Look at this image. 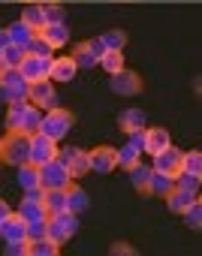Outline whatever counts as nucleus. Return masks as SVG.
<instances>
[{
	"instance_id": "32",
	"label": "nucleus",
	"mask_w": 202,
	"mask_h": 256,
	"mask_svg": "<svg viewBox=\"0 0 202 256\" xmlns=\"http://www.w3.org/2000/svg\"><path fill=\"white\" fill-rule=\"evenodd\" d=\"M22 22L24 24H30L36 34L46 28V16H42V6H36V4H30V6H24V16H22Z\"/></svg>"
},
{
	"instance_id": "29",
	"label": "nucleus",
	"mask_w": 202,
	"mask_h": 256,
	"mask_svg": "<svg viewBox=\"0 0 202 256\" xmlns=\"http://www.w3.org/2000/svg\"><path fill=\"white\" fill-rule=\"evenodd\" d=\"M103 46H106V52H124V46H127V34L121 30V28H112V30H106L103 36Z\"/></svg>"
},
{
	"instance_id": "46",
	"label": "nucleus",
	"mask_w": 202,
	"mask_h": 256,
	"mask_svg": "<svg viewBox=\"0 0 202 256\" xmlns=\"http://www.w3.org/2000/svg\"><path fill=\"white\" fill-rule=\"evenodd\" d=\"M6 72V64H4V52H0V76Z\"/></svg>"
},
{
	"instance_id": "22",
	"label": "nucleus",
	"mask_w": 202,
	"mask_h": 256,
	"mask_svg": "<svg viewBox=\"0 0 202 256\" xmlns=\"http://www.w3.org/2000/svg\"><path fill=\"white\" fill-rule=\"evenodd\" d=\"M64 244L52 241L48 235L46 238H28V256H58Z\"/></svg>"
},
{
	"instance_id": "45",
	"label": "nucleus",
	"mask_w": 202,
	"mask_h": 256,
	"mask_svg": "<svg viewBox=\"0 0 202 256\" xmlns=\"http://www.w3.org/2000/svg\"><path fill=\"white\" fill-rule=\"evenodd\" d=\"M24 4H36V6H46V4H58V0H24Z\"/></svg>"
},
{
	"instance_id": "34",
	"label": "nucleus",
	"mask_w": 202,
	"mask_h": 256,
	"mask_svg": "<svg viewBox=\"0 0 202 256\" xmlns=\"http://www.w3.org/2000/svg\"><path fill=\"white\" fill-rule=\"evenodd\" d=\"M181 172H187V175H202V154H199V151L181 154Z\"/></svg>"
},
{
	"instance_id": "39",
	"label": "nucleus",
	"mask_w": 202,
	"mask_h": 256,
	"mask_svg": "<svg viewBox=\"0 0 202 256\" xmlns=\"http://www.w3.org/2000/svg\"><path fill=\"white\" fill-rule=\"evenodd\" d=\"M109 253L112 256H136L139 250L133 244H127V241H115V244H109Z\"/></svg>"
},
{
	"instance_id": "26",
	"label": "nucleus",
	"mask_w": 202,
	"mask_h": 256,
	"mask_svg": "<svg viewBox=\"0 0 202 256\" xmlns=\"http://www.w3.org/2000/svg\"><path fill=\"white\" fill-rule=\"evenodd\" d=\"M84 208H88V193H84L78 184H70V187H66V211L82 214Z\"/></svg>"
},
{
	"instance_id": "24",
	"label": "nucleus",
	"mask_w": 202,
	"mask_h": 256,
	"mask_svg": "<svg viewBox=\"0 0 202 256\" xmlns=\"http://www.w3.org/2000/svg\"><path fill=\"white\" fill-rule=\"evenodd\" d=\"M0 100L4 102H22L28 100V82H0Z\"/></svg>"
},
{
	"instance_id": "1",
	"label": "nucleus",
	"mask_w": 202,
	"mask_h": 256,
	"mask_svg": "<svg viewBox=\"0 0 202 256\" xmlns=\"http://www.w3.org/2000/svg\"><path fill=\"white\" fill-rule=\"evenodd\" d=\"M40 120H42V112L36 106H30L28 100L22 102H10V112H6V130H18V133H40Z\"/></svg>"
},
{
	"instance_id": "27",
	"label": "nucleus",
	"mask_w": 202,
	"mask_h": 256,
	"mask_svg": "<svg viewBox=\"0 0 202 256\" xmlns=\"http://www.w3.org/2000/svg\"><path fill=\"white\" fill-rule=\"evenodd\" d=\"M181 217H184V226H187V229H193V232L202 229V202H199V196L181 211Z\"/></svg>"
},
{
	"instance_id": "17",
	"label": "nucleus",
	"mask_w": 202,
	"mask_h": 256,
	"mask_svg": "<svg viewBox=\"0 0 202 256\" xmlns=\"http://www.w3.org/2000/svg\"><path fill=\"white\" fill-rule=\"evenodd\" d=\"M76 72H78V66H76V60L66 54V58H54V60H52L48 78H52V82H72Z\"/></svg>"
},
{
	"instance_id": "44",
	"label": "nucleus",
	"mask_w": 202,
	"mask_h": 256,
	"mask_svg": "<svg viewBox=\"0 0 202 256\" xmlns=\"http://www.w3.org/2000/svg\"><path fill=\"white\" fill-rule=\"evenodd\" d=\"M6 46H10V30L4 28V30H0V52H4Z\"/></svg>"
},
{
	"instance_id": "5",
	"label": "nucleus",
	"mask_w": 202,
	"mask_h": 256,
	"mask_svg": "<svg viewBox=\"0 0 202 256\" xmlns=\"http://www.w3.org/2000/svg\"><path fill=\"white\" fill-rule=\"evenodd\" d=\"M76 232H78V214H72V211H58V214L48 217V232H46V235H48L52 241L66 244Z\"/></svg>"
},
{
	"instance_id": "18",
	"label": "nucleus",
	"mask_w": 202,
	"mask_h": 256,
	"mask_svg": "<svg viewBox=\"0 0 202 256\" xmlns=\"http://www.w3.org/2000/svg\"><path fill=\"white\" fill-rule=\"evenodd\" d=\"M18 214H22L28 223L48 220V208H46V202H42V199H28V196H22V208H18Z\"/></svg>"
},
{
	"instance_id": "35",
	"label": "nucleus",
	"mask_w": 202,
	"mask_h": 256,
	"mask_svg": "<svg viewBox=\"0 0 202 256\" xmlns=\"http://www.w3.org/2000/svg\"><path fill=\"white\" fill-rule=\"evenodd\" d=\"M139 160H142V151H136L133 145H124V148L118 151V166H121L124 172H127L130 166H136Z\"/></svg>"
},
{
	"instance_id": "6",
	"label": "nucleus",
	"mask_w": 202,
	"mask_h": 256,
	"mask_svg": "<svg viewBox=\"0 0 202 256\" xmlns=\"http://www.w3.org/2000/svg\"><path fill=\"white\" fill-rule=\"evenodd\" d=\"M106 54V46H103V40L100 36H94V40H84V42H76L72 46V60H76V66L78 70H90V66H96L100 64V58Z\"/></svg>"
},
{
	"instance_id": "38",
	"label": "nucleus",
	"mask_w": 202,
	"mask_h": 256,
	"mask_svg": "<svg viewBox=\"0 0 202 256\" xmlns=\"http://www.w3.org/2000/svg\"><path fill=\"white\" fill-rule=\"evenodd\" d=\"M52 52H54V48H52L40 34H36V36H34V42L28 46V54H34V58H52Z\"/></svg>"
},
{
	"instance_id": "11",
	"label": "nucleus",
	"mask_w": 202,
	"mask_h": 256,
	"mask_svg": "<svg viewBox=\"0 0 202 256\" xmlns=\"http://www.w3.org/2000/svg\"><path fill=\"white\" fill-rule=\"evenodd\" d=\"M58 160L70 169L72 178H82L90 172V163H88V151L82 148H58Z\"/></svg>"
},
{
	"instance_id": "13",
	"label": "nucleus",
	"mask_w": 202,
	"mask_h": 256,
	"mask_svg": "<svg viewBox=\"0 0 202 256\" xmlns=\"http://www.w3.org/2000/svg\"><path fill=\"white\" fill-rule=\"evenodd\" d=\"M154 172H163V175H169V178H175L178 172H181V151L178 148H163L160 154H154V166H151Z\"/></svg>"
},
{
	"instance_id": "8",
	"label": "nucleus",
	"mask_w": 202,
	"mask_h": 256,
	"mask_svg": "<svg viewBox=\"0 0 202 256\" xmlns=\"http://www.w3.org/2000/svg\"><path fill=\"white\" fill-rule=\"evenodd\" d=\"M88 163H90V172H96V175H112L118 169V148L96 145L88 151Z\"/></svg>"
},
{
	"instance_id": "16",
	"label": "nucleus",
	"mask_w": 202,
	"mask_h": 256,
	"mask_svg": "<svg viewBox=\"0 0 202 256\" xmlns=\"http://www.w3.org/2000/svg\"><path fill=\"white\" fill-rule=\"evenodd\" d=\"M172 139H169V130H163V126H148L145 130V154H160L163 148H169Z\"/></svg>"
},
{
	"instance_id": "23",
	"label": "nucleus",
	"mask_w": 202,
	"mask_h": 256,
	"mask_svg": "<svg viewBox=\"0 0 202 256\" xmlns=\"http://www.w3.org/2000/svg\"><path fill=\"white\" fill-rule=\"evenodd\" d=\"M40 36H42L52 48H64V46L70 42V30H66V24H46V28L40 30Z\"/></svg>"
},
{
	"instance_id": "31",
	"label": "nucleus",
	"mask_w": 202,
	"mask_h": 256,
	"mask_svg": "<svg viewBox=\"0 0 202 256\" xmlns=\"http://www.w3.org/2000/svg\"><path fill=\"white\" fill-rule=\"evenodd\" d=\"M100 66L106 70V76H115L124 70V52H106L103 58H100Z\"/></svg>"
},
{
	"instance_id": "20",
	"label": "nucleus",
	"mask_w": 202,
	"mask_h": 256,
	"mask_svg": "<svg viewBox=\"0 0 202 256\" xmlns=\"http://www.w3.org/2000/svg\"><path fill=\"white\" fill-rule=\"evenodd\" d=\"M127 175H130V184L136 187V193H139V196H148V181H151V166H145V163L139 160L136 166H130V169H127Z\"/></svg>"
},
{
	"instance_id": "42",
	"label": "nucleus",
	"mask_w": 202,
	"mask_h": 256,
	"mask_svg": "<svg viewBox=\"0 0 202 256\" xmlns=\"http://www.w3.org/2000/svg\"><path fill=\"white\" fill-rule=\"evenodd\" d=\"M127 145H133L136 151H142L145 154V130H139V133H130V142Z\"/></svg>"
},
{
	"instance_id": "28",
	"label": "nucleus",
	"mask_w": 202,
	"mask_h": 256,
	"mask_svg": "<svg viewBox=\"0 0 202 256\" xmlns=\"http://www.w3.org/2000/svg\"><path fill=\"white\" fill-rule=\"evenodd\" d=\"M18 184H22V190H34V187H40V166H34V163L18 166Z\"/></svg>"
},
{
	"instance_id": "12",
	"label": "nucleus",
	"mask_w": 202,
	"mask_h": 256,
	"mask_svg": "<svg viewBox=\"0 0 202 256\" xmlns=\"http://www.w3.org/2000/svg\"><path fill=\"white\" fill-rule=\"evenodd\" d=\"M52 60H54V58H34V54H28V58L22 60L18 72L24 76V82H28V84H30V82H36V78H48Z\"/></svg>"
},
{
	"instance_id": "30",
	"label": "nucleus",
	"mask_w": 202,
	"mask_h": 256,
	"mask_svg": "<svg viewBox=\"0 0 202 256\" xmlns=\"http://www.w3.org/2000/svg\"><path fill=\"white\" fill-rule=\"evenodd\" d=\"M42 202H46V208H48V217L58 214V211H66V190H46Z\"/></svg>"
},
{
	"instance_id": "10",
	"label": "nucleus",
	"mask_w": 202,
	"mask_h": 256,
	"mask_svg": "<svg viewBox=\"0 0 202 256\" xmlns=\"http://www.w3.org/2000/svg\"><path fill=\"white\" fill-rule=\"evenodd\" d=\"M54 157H58V142L48 139L46 133H34V136H30V157H28V163L42 166V163H48V160H54Z\"/></svg>"
},
{
	"instance_id": "19",
	"label": "nucleus",
	"mask_w": 202,
	"mask_h": 256,
	"mask_svg": "<svg viewBox=\"0 0 202 256\" xmlns=\"http://www.w3.org/2000/svg\"><path fill=\"white\" fill-rule=\"evenodd\" d=\"M6 30H10V42H12V46H22V48H28V46L34 42V36H36V30H34L30 24H24L22 18L12 22Z\"/></svg>"
},
{
	"instance_id": "21",
	"label": "nucleus",
	"mask_w": 202,
	"mask_h": 256,
	"mask_svg": "<svg viewBox=\"0 0 202 256\" xmlns=\"http://www.w3.org/2000/svg\"><path fill=\"white\" fill-rule=\"evenodd\" d=\"M172 190H175V178H169V175H163V172H154V169H151L148 196H160V199H166Z\"/></svg>"
},
{
	"instance_id": "40",
	"label": "nucleus",
	"mask_w": 202,
	"mask_h": 256,
	"mask_svg": "<svg viewBox=\"0 0 202 256\" xmlns=\"http://www.w3.org/2000/svg\"><path fill=\"white\" fill-rule=\"evenodd\" d=\"M46 232H48V220L28 223V238H46Z\"/></svg>"
},
{
	"instance_id": "2",
	"label": "nucleus",
	"mask_w": 202,
	"mask_h": 256,
	"mask_svg": "<svg viewBox=\"0 0 202 256\" xmlns=\"http://www.w3.org/2000/svg\"><path fill=\"white\" fill-rule=\"evenodd\" d=\"M30 157V136L28 133H18V130H10L4 136V145H0V160L6 166H24Z\"/></svg>"
},
{
	"instance_id": "37",
	"label": "nucleus",
	"mask_w": 202,
	"mask_h": 256,
	"mask_svg": "<svg viewBox=\"0 0 202 256\" xmlns=\"http://www.w3.org/2000/svg\"><path fill=\"white\" fill-rule=\"evenodd\" d=\"M199 184H202V175H187V172L175 175V187H184L190 193H199Z\"/></svg>"
},
{
	"instance_id": "25",
	"label": "nucleus",
	"mask_w": 202,
	"mask_h": 256,
	"mask_svg": "<svg viewBox=\"0 0 202 256\" xmlns=\"http://www.w3.org/2000/svg\"><path fill=\"white\" fill-rule=\"evenodd\" d=\"M193 199H196V193H190V190H184V187H175V190L166 196V205H169V211H172V214H181Z\"/></svg>"
},
{
	"instance_id": "9",
	"label": "nucleus",
	"mask_w": 202,
	"mask_h": 256,
	"mask_svg": "<svg viewBox=\"0 0 202 256\" xmlns=\"http://www.w3.org/2000/svg\"><path fill=\"white\" fill-rule=\"evenodd\" d=\"M109 88L115 94H121V96H136V94H142V76L136 70H127L124 66L121 72L109 76Z\"/></svg>"
},
{
	"instance_id": "33",
	"label": "nucleus",
	"mask_w": 202,
	"mask_h": 256,
	"mask_svg": "<svg viewBox=\"0 0 202 256\" xmlns=\"http://www.w3.org/2000/svg\"><path fill=\"white\" fill-rule=\"evenodd\" d=\"M28 58V48H22V46H6L4 48V64H6V70H18L22 66V60Z\"/></svg>"
},
{
	"instance_id": "7",
	"label": "nucleus",
	"mask_w": 202,
	"mask_h": 256,
	"mask_svg": "<svg viewBox=\"0 0 202 256\" xmlns=\"http://www.w3.org/2000/svg\"><path fill=\"white\" fill-rule=\"evenodd\" d=\"M28 102L36 106L40 112H48L58 106V94H54V82L52 78H36L28 84Z\"/></svg>"
},
{
	"instance_id": "14",
	"label": "nucleus",
	"mask_w": 202,
	"mask_h": 256,
	"mask_svg": "<svg viewBox=\"0 0 202 256\" xmlns=\"http://www.w3.org/2000/svg\"><path fill=\"white\" fill-rule=\"evenodd\" d=\"M0 238L4 241H28V220L16 211L6 217V223L0 226Z\"/></svg>"
},
{
	"instance_id": "36",
	"label": "nucleus",
	"mask_w": 202,
	"mask_h": 256,
	"mask_svg": "<svg viewBox=\"0 0 202 256\" xmlns=\"http://www.w3.org/2000/svg\"><path fill=\"white\" fill-rule=\"evenodd\" d=\"M42 16H46V24H64L66 10L60 6V0H58V4H46L42 6Z\"/></svg>"
},
{
	"instance_id": "3",
	"label": "nucleus",
	"mask_w": 202,
	"mask_h": 256,
	"mask_svg": "<svg viewBox=\"0 0 202 256\" xmlns=\"http://www.w3.org/2000/svg\"><path fill=\"white\" fill-rule=\"evenodd\" d=\"M72 124H76V114H72L70 108L54 106V108H48V112L42 114V120H40V133H46L48 139L60 142V139L72 130Z\"/></svg>"
},
{
	"instance_id": "4",
	"label": "nucleus",
	"mask_w": 202,
	"mask_h": 256,
	"mask_svg": "<svg viewBox=\"0 0 202 256\" xmlns=\"http://www.w3.org/2000/svg\"><path fill=\"white\" fill-rule=\"evenodd\" d=\"M72 181H76V178L70 175V169H66L58 157L40 166V187H42V190H66Z\"/></svg>"
},
{
	"instance_id": "15",
	"label": "nucleus",
	"mask_w": 202,
	"mask_h": 256,
	"mask_svg": "<svg viewBox=\"0 0 202 256\" xmlns=\"http://www.w3.org/2000/svg\"><path fill=\"white\" fill-rule=\"evenodd\" d=\"M145 124H148V114H145L142 108H124V112L118 114V126H121L127 136L145 130Z\"/></svg>"
},
{
	"instance_id": "43",
	"label": "nucleus",
	"mask_w": 202,
	"mask_h": 256,
	"mask_svg": "<svg viewBox=\"0 0 202 256\" xmlns=\"http://www.w3.org/2000/svg\"><path fill=\"white\" fill-rule=\"evenodd\" d=\"M10 214H12V208H10V205H6L4 199H0V226L6 223V217H10Z\"/></svg>"
},
{
	"instance_id": "47",
	"label": "nucleus",
	"mask_w": 202,
	"mask_h": 256,
	"mask_svg": "<svg viewBox=\"0 0 202 256\" xmlns=\"http://www.w3.org/2000/svg\"><path fill=\"white\" fill-rule=\"evenodd\" d=\"M0 145H4V139H0Z\"/></svg>"
},
{
	"instance_id": "41",
	"label": "nucleus",
	"mask_w": 202,
	"mask_h": 256,
	"mask_svg": "<svg viewBox=\"0 0 202 256\" xmlns=\"http://www.w3.org/2000/svg\"><path fill=\"white\" fill-rule=\"evenodd\" d=\"M10 256H28V241H6Z\"/></svg>"
}]
</instances>
